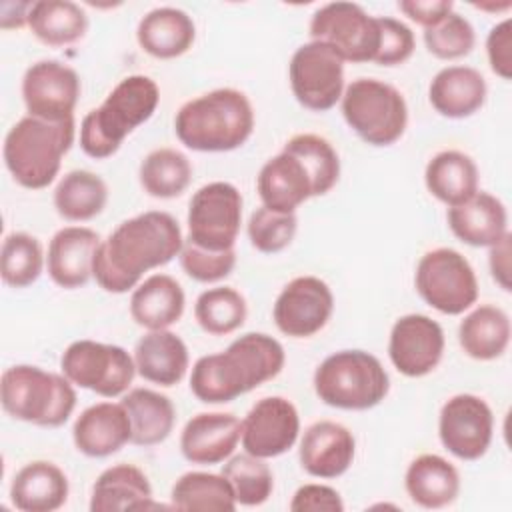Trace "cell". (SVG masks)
Returning a JSON list of instances; mask_svg holds the SVG:
<instances>
[{
  "label": "cell",
  "mask_w": 512,
  "mask_h": 512,
  "mask_svg": "<svg viewBox=\"0 0 512 512\" xmlns=\"http://www.w3.org/2000/svg\"><path fill=\"white\" fill-rule=\"evenodd\" d=\"M254 130V110L244 92L216 88L180 106L174 118L178 140L196 152H230Z\"/></svg>",
  "instance_id": "cell-3"
},
{
  "label": "cell",
  "mask_w": 512,
  "mask_h": 512,
  "mask_svg": "<svg viewBox=\"0 0 512 512\" xmlns=\"http://www.w3.org/2000/svg\"><path fill=\"white\" fill-rule=\"evenodd\" d=\"M186 296L178 280L168 274H152L130 296V316L146 330H166L184 314Z\"/></svg>",
  "instance_id": "cell-28"
},
{
  "label": "cell",
  "mask_w": 512,
  "mask_h": 512,
  "mask_svg": "<svg viewBox=\"0 0 512 512\" xmlns=\"http://www.w3.org/2000/svg\"><path fill=\"white\" fill-rule=\"evenodd\" d=\"M100 242V234L86 226L58 230L50 240L46 258L52 282L66 290L84 286L92 278V264Z\"/></svg>",
  "instance_id": "cell-21"
},
{
  "label": "cell",
  "mask_w": 512,
  "mask_h": 512,
  "mask_svg": "<svg viewBox=\"0 0 512 512\" xmlns=\"http://www.w3.org/2000/svg\"><path fill=\"white\" fill-rule=\"evenodd\" d=\"M458 342L474 360L500 358L510 344V318L492 304L474 308L458 326Z\"/></svg>",
  "instance_id": "cell-34"
},
{
  "label": "cell",
  "mask_w": 512,
  "mask_h": 512,
  "mask_svg": "<svg viewBox=\"0 0 512 512\" xmlns=\"http://www.w3.org/2000/svg\"><path fill=\"white\" fill-rule=\"evenodd\" d=\"M444 354V330L426 314L400 316L388 340V356L394 368L408 376L420 378L430 374Z\"/></svg>",
  "instance_id": "cell-18"
},
{
  "label": "cell",
  "mask_w": 512,
  "mask_h": 512,
  "mask_svg": "<svg viewBox=\"0 0 512 512\" xmlns=\"http://www.w3.org/2000/svg\"><path fill=\"white\" fill-rule=\"evenodd\" d=\"M180 266L182 270L196 282H218L226 278L234 266H236V252L232 250H222V252H212L204 250L188 240H184L182 250H180Z\"/></svg>",
  "instance_id": "cell-45"
},
{
  "label": "cell",
  "mask_w": 512,
  "mask_h": 512,
  "mask_svg": "<svg viewBox=\"0 0 512 512\" xmlns=\"http://www.w3.org/2000/svg\"><path fill=\"white\" fill-rule=\"evenodd\" d=\"M288 78L298 104L312 112H326L342 100L344 60L328 44L312 40L292 54Z\"/></svg>",
  "instance_id": "cell-13"
},
{
  "label": "cell",
  "mask_w": 512,
  "mask_h": 512,
  "mask_svg": "<svg viewBox=\"0 0 512 512\" xmlns=\"http://www.w3.org/2000/svg\"><path fill=\"white\" fill-rule=\"evenodd\" d=\"M282 150L294 154L302 162L312 180L314 196H324L336 186L340 178V158L326 138L318 134H296Z\"/></svg>",
  "instance_id": "cell-40"
},
{
  "label": "cell",
  "mask_w": 512,
  "mask_h": 512,
  "mask_svg": "<svg viewBox=\"0 0 512 512\" xmlns=\"http://www.w3.org/2000/svg\"><path fill=\"white\" fill-rule=\"evenodd\" d=\"M416 290L434 310L458 316L478 300V280L470 262L452 248L426 252L416 266Z\"/></svg>",
  "instance_id": "cell-9"
},
{
  "label": "cell",
  "mask_w": 512,
  "mask_h": 512,
  "mask_svg": "<svg viewBox=\"0 0 512 512\" xmlns=\"http://www.w3.org/2000/svg\"><path fill=\"white\" fill-rule=\"evenodd\" d=\"M62 374L76 386L104 398L122 396L134 380V358L116 344L96 340L72 342L60 358Z\"/></svg>",
  "instance_id": "cell-10"
},
{
  "label": "cell",
  "mask_w": 512,
  "mask_h": 512,
  "mask_svg": "<svg viewBox=\"0 0 512 512\" xmlns=\"http://www.w3.org/2000/svg\"><path fill=\"white\" fill-rule=\"evenodd\" d=\"M74 118L48 122L26 114L4 138V164L12 178L28 188L42 190L58 176L64 154L74 142Z\"/></svg>",
  "instance_id": "cell-5"
},
{
  "label": "cell",
  "mask_w": 512,
  "mask_h": 512,
  "mask_svg": "<svg viewBox=\"0 0 512 512\" xmlns=\"http://www.w3.org/2000/svg\"><path fill=\"white\" fill-rule=\"evenodd\" d=\"M310 36L328 44L344 62H374L380 44L378 18L354 2L320 6L310 20Z\"/></svg>",
  "instance_id": "cell-12"
},
{
  "label": "cell",
  "mask_w": 512,
  "mask_h": 512,
  "mask_svg": "<svg viewBox=\"0 0 512 512\" xmlns=\"http://www.w3.org/2000/svg\"><path fill=\"white\" fill-rule=\"evenodd\" d=\"M172 508L176 510H202V512H234L236 498L230 482L222 474L186 472L170 492Z\"/></svg>",
  "instance_id": "cell-37"
},
{
  "label": "cell",
  "mask_w": 512,
  "mask_h": 512,
  "mask_svg": "<svg viewBox=\"0 0 512 512\" xmlns=\"http://www.w3.org/2000/svg\"><path fill=\"white\" fill-rule=\"evenodd\" d=\"M342 116L370 146H390L402 138L408 106L400 90L376 78H356L344 88Z\"/></svg>",
  "instance_id": "cell-8"
},
{
  "label": "cell",
  "mask_w": 512,
  "mask_h": 512,
  "mask_svg": "<svg viewBox=\"0 0 512 512\" xmlns=\"http://www.w3.org/2000/svg\"><path fill=\"white\" fill-rule=\"evenodd\" d=\"M196 38L194 20L180 8L162 6L150 10L136 28L140 48L160 60L186 54Z\"/></svg>",
  "instance_id": "cell-27"
},
{
  "label": "cell",
  "mask_w": 512,
  "mask_h": 512,
  "mask_svg": "<svg viewBox=\"0 0 512 512\" xmlns=\"http://www.w3.org/2000/svg\"><path fill=\"white\" fill-rule=\"evenodd\" d=\"M510 232L498 240L494 246H490V256H488V264H490V272L494 282L500 284L502 290H510Z\"/></svg>",
  "instance_id": "cell-50"
},
{
  "label": "cell",
  "mask_w": 512,
  "mask_h": 512,
  "mask_svg": "<svg viewBox=\"0 0 512 512\" xmlns=\"http://www.w3.org/2000/svg\"><path fill=\"white\" fill-rule=\"evenodd\" d=\"M158 102L160 90L152 78L132 74L120 80L106 100L82 118L80 148L96 160L116 154L124 138L152 118Z\"/></svg>",
  "instance_id": "cell-4"
},
{
  "label": "cell",
  "mask_w": 512,
  "mask_h": 512,
  "mask_svg": "<svg viewBox=\"0 0 512 512\" xmlns=\"http://www.w3.org/2000/svg\"><path fill=\"white\" fill-rule=\"evenodd\" d=\"M296 228V214L276 212L266 206H260L250 214L248 238L258 252L276 254L294 240Z\"/></svg>",
  "instance_id": "cell-44"
},
{
  "label": "cell",
  "mask_w": 512,
  "mask_h": 512,
  "mask_svg": "<svg viewBox=\"0 0 512 512\" xmlns=\"http://www.w3.org/2000/svg\"><path fill=\"white\" fill-rule=\"evenodd\" d=\"M334 310V296L328 284L316 276L290 280L274 302V324L290 338H310L320 332Z\"/></svg>",
  "instance_id": "cell-15"
},
{
  "label": "cell",
  "mask_w": 512,
  "mask_h": 512,
  "mask_svg": "<svg viewBox=\"0 0 512 512\" xmlns=\"http://www.w3.org/2000/svg\"><path fill=\"white\" fill-rule=\"evenodd\" d=\"M400 12H404L412 22L430 28L454 12L450 0H402L398 2Z\"/></svg>",
  "instance_id": "cell-49"
},
{
  "label": "cell",
  "mask_w": 512,
  "mask_h": 512,
  "mask_svg": "<svg viewBox=\"0 0 512 512\" xmlns=\"http://www.w3.org/2000/svg\"><path fill=\"white\" fill-rule=\"evenodd\" d=\"M292 512H342L344 502L340 494L324 484L300 486L290 502Z\"/></svg>",
  "instance_id": "cell-48"
},
{
  "label": "cell",
  "mask_w": 512,
  "mask_h": 512,
  "mask_svg": "<svg viewBox=\"0 0 512 512\" xmlns=\"http://www.w3.org/2000/svg\"><path fill=\"white\" fill-rule=\"evenodd\" d=\"M0 402L8 416L42 428L62 426L76 406V390L66 376L18 364L4 370Z\"/></svg>",
  "instance_id": "cell-6"
},
{
  "label": "cell",
  "mask_w": 512,
  "mask_h": 512,
  "mask_svg": "<svg viewBox=\"0 0 512 512\" xmlns=\"http://www.w3.org/2000/svg\"><path fill=\"white\" fill-rule=\"evenodd\" d=\"M222 476L230 482L236 504L242 506H260L274 490V476L264 458L248 452L232 456L224 464Z\"/></svg>",
  "instance_id": "cell-41"
},
{
  "label": "cell",
  "mask_w": 512,
  "mask_h": 512,
  "mask_svg": "<svg viewBox=\"0 0 512 512\" xmlns=\"http://www.w3.org/2000/svg\"><path fill=\"white\" fill-rule=\"evenodd\" d=\"M486 54L488 64L494 74L502 80L512 78V22L504 18L496 26L490 28L486 38Z\"/></svg>",
  "instance_id": "cell-47"
},
{
  "label": "cell",
  "mask_w": 512,
  "mask_h": 512,
  "mask_svg": "<svg viewBox=\"0 0 512 512\" xmlns=\"http://www.w3.org/2000/svg\"><path fill=\"white\" fill-rule=\"evenodd\" d=\"M180 224L168 212L150 210L120 222L100 242L92 276L112 294H124L138 286L144 272L168 264L182 250Z\"/></svg>",
  "instance_id": "cell-1"
},
{
  "label": "cell",
  "mask_w": 512,
  "mask_h": 512,
  "mask_svg": "<svg viewBox=\"0 0 512 512\" xmlns=\"http://www.w3.org/2000/svg\"><path fill=\"white\" fill-rule=\"evenodd\" d=\"M424 182L436 200L452 208L478 192V166L460 150H442L426 164Z\"/></svg>",
  "instance_id": "cell-32"
},
{
  "label": "cell",
  "mask_w": 512,
  "mask_h": 512,
  "mask_svg": "<svg viewBox=\"0 0 512 512\" xmlns=\"http://www.w3.org/2000/svg\"><path fill=\"white\" fill-rule=\"evenodd\" d=\"M424 44L432 56L440 60H456L472 52L476 32L464 16L450 12L438 24L424 28Z\"/></svg>",
  "instance_id": "cell-43"
},
{
  "label": "cell",
  "mask_w": 512,
  "mask_h": 512,
  "mask_svg": "<svg viewBox=\"0 0 512 512\" xmlns=\"http://www.w3.org/2000/svg\"><path fill=\"white\" fill-rule=\"evenodd\" d=\"M476 8H480V10H508L512 4L510 2H504V4H474Z\"/></svg>",
  "instance_id": "cell-51"
},
{
  "label": "cell",
  "mask_w": 512,
  "mask_h": 512,
  "mask_svg": "<svg viewBox=\"0 0 512 512\" xmlns=\"http://www.w3.org/2000/svg\"><path fill=\"white\" fill-rule=\"evenodd\" d=\"M140 184L154 198H176L192 180L190 160L174 148L152 150L140 164Z\"/></svg>",
  "instance_id": "cell-38"
},
{
  "label": "cell",
  "mask_w": 512,
  "mask_h": 512,
  "mask_svg": "<svg viewBox=\"0 0 512 512\" xmlns=\"http://www.w3.org/2000/svg\"><path fill=\"white\" fill-rule=\"evenodd\" d=\"M378 30H380V44L374 56V62L380 66H398L406 62L416 46L412 30L388 16H378Z\"/></svg>",
  "instance_id": "cell-46"
},
{
  "label": "cell",
  "mask_w": 512,
  "mask_h": 512,
  "mask_svg": "<svg viewBox=\"0 0 512 512\" xmlns=\"http://www.w3.org/2000/svg\"><path fill=\"white\" fill-rule=\"evenodd\" d=\"M390 390V378L380 360L364 350H340L324 358L314 372L316 396L340 410L378 406Z\"/></svg>",
  "instance_id": "cell-7"
},
{
  "label": "cell",
  "mask_w": 512,
  "mask_h": 512,
  "mask_svg": "<svg viewBox=\"0 0 512 512\" xmlns=\"http://www.w3.org/2000/svg\"><path fill=\"white\" fill-rule=\"evenodd\" d=\"M242 434V422L230 412H200L192 416L182 434V456L200 466L220 464L232 456Z\"/></svg>",
  "instance_id": "cell-19"
},
{
  "label": "cell",
  "mask_w": 512,
  "mask_h": 512,
  "mask_svg": "<svg viewBox=\"0 0 512 512\" xmlns=\"http://www.w3.org/2000/svg\"><path fill=\"white\" fill-rule=\"evenodd\" d=\"M452 234L468 246L490 248L508 234V214L502 200L478 190L466 202L448 208Z\"/></svg>",
  "instance_id": "cell-24"
},
{
  "label": "cell",
  "mask_w": 512,
  "mask_h": 512,
  "mask_svg": "<svg viewBox=\"0 0 512 512\" xmlns=\"http://www.w3.org/2000/svg\"><path fill=\"white\" fill-rule=\"evenodd\" d=\"M494 416L484 398L456 394L440 410L438 436L442 446L460 460L482 458L492 442Z\"/></svg>",
  "instance_id": "cell-14"
},
{
  "label": "cell",
  "mask_w": 512,
  "mask_h": 512,
  "mask_svg": "<svg viewBox=\"0 0 512 512\" xmlns=\"http://www.w3.org/2000/svg\"><path fill=\"white\" fill-rule=\"evenodd\" d=\"M68 490V478L56 464L34 460L16 472L10 500L22 512H52L64 506Z\"/></svg>",
  "instance_id": "cell-29"
},
{
  "label": "cell",
  "mask_w": 512,
  "mask_h": 512,
  "mask_svg": "<svg viewBox=\"0 0 512 512\" xmlns=\"http://www.w3.org/2000/svg\"><path fill=\"white\" fill-rule=\"evenodd\" d=\"M256 188L262 206L286 214H294L300 204L314 198L312 180L306 168L294 154L286 150L270 158L260 168Z\"/></svg>",
  "instance_id": "cell-23"
},
{
  "label": "cell",
  "mask_w": 512,
  "mask_h": 512,
  "mask_svg": "<svg viewBox=\"0 0 512 512\" xmlns=\"http://www.w3.org/2000/svg\"><path fill=\"white\" fill-rule=\"evenodd\" d=\"M132 426V444L156 446L174 430L176 410L168 396L150 388H134L122 398Z\"/></svg>",
  "instance_id": "cell-33"
},
{
  "label": "cell",
  "mask_w": 512,
  "mask_h": 512,
  "mask_svg": "<svg viewBox=\"0 0 512 512\" xmlns=\"http://www.w3.org/2000/svg\"><path fill=\"white\" fill-rule=\"evenodd\" d=\"M246 314V300L232 286L208 288L194 304V318L198 326L212 336H226L238 330L244 324Z\"/></svg>",
  "instance_id": "cell-39"
},
{
  "label": "cell",
  "mask_w": 512,
  "mask_h": 512,
  "mask_svg": "<svg viewBox=\"0 0 512 512\" xmlns=\"http://www.w3.org/2000/svg\"><path fill=\"white\" fill-rule=\"evenodd\" d=\"M44 266V254L38 238L28 232H12L2 242L0 274L4 284L26 288L38 280Z\"/></svg>",
  "instance_id": "cell-42"
},
{
  "label": "cell",
  "mask_w": 512,
  "mask_h": 512,
  "mask_svg": "<svg viewBox=\"0 0 512 512\" xmlns=\"http://www.w3.org/2000/svg\"><path fill=\"white\" fill-rule=\"evenodd\" d=\"M78 452L90 458H106L132 440V426L122 402H98L82 410L72 426Z\"/></svg>",
  "instance_id": "cell-22"
},
{
  "label": "cell",
  "mask_w": 512,
  "mask_h": 512,
  "mask_svg": "<svg viewBox=\"0 0 512 512\" xmlns=\"http://www.w3.org/2000/svg\"><path fill=\"white\" fill-rule=\"evenodd\" d=\"M356 452V442L352 432L332 420H320L306 428L300 440V464L316 478H338L342 476Z\"/></svg>",
  "instance_id": "cell-20"
},
{
  "label": "cell",
  "mask_w": 512,
  "mask_h": 512,
  "mask_svg": "<svg viewBox=\"0 0 512 512\" xmlns=\"http://www.w3.org/2000/svg\"><path fill=\"white\" fill-rule=\"evenodd\" d=\"M404 486L414 504L430 510L444 508L452 504L460 492V474L446 458L422 454L410 462Z\"/></svg>",
  "instance_id": "cell-31"
},
{
  "label": "cell",
  "mask_w": 512,
  "mask_h": 512,
  "mask_svg": "<svg viewBox=\"0 0 512 512\" xmlns=\"http://www.w3.org/2000/svg\"><path fill=\"white\" fill-rule=\"evenodd\" d=\"M28 28L48 46H66L86 34L88 16L70 0H38L28 12Z\"/></svg>",
  "instance_id": "cell-35"
},
{
  "label": "cell",
  "mask_w": 512,
  "mask_h": 512,
  "mask_svg": "<svg viewBox=\"0 0 512 512\" xmlns=\"http://www.w3.org/2000/svg\"><path fill=\"white\" fill-rule=\"evenodd\" d=\"M300 434L296 406L284 396L258 400L242 420V448L258 458H276L288 452Z\"/></svg>",
  "instance_id": "cell-17"
},
{
  "label": "cell",
  "mask_w": 512,
  "mask_h": 512,
  "mask_svg": "<svg viewBox=\"0 0 512 512\" xmlns=\"http://www.w3.org/2000/svg\"><path fill=\"white\" fill-rule=\"evenodd\" d=\"M486 80L470 66H446L430 82L432 108L446 118H468L486 102Z\"/></svg>",
  "instance_id": "cell-26"
},
{
  "label": "cell",
  "mask_w": 512,
  "mask_h": 512,
  "mask_svg": "<svg viewBox=\"0 0 512 512\" xmlns=\"http://www.w3.org/2000/svg\"><path fill=\"white\" fill-rule=\"evenodd\" d=\"M242 224V196L230 182H210L194 192L188 206V242L212 250H232Z\"/></svg>",
  "instance_id": "cell-11"
},
{
  "label": "cell",
  "mask_w": 512,
  "mask_h": 512,
  "mask_svg": "<svg viewBox=\"0 0 512 512\" xmlns=\"http://www.w3.org/2000/svg\"><path fill=\"white\" fill-rule=\"evenodd\" d=\"M106 202L108 186L90 170H70L54 190V208L70 222L92 220L104 210Z\"/></svg>",
  "instance_id": "cell-36"
},
{
  "label": "cell",
  "mask_w": 512,
  "mask_h": 512,
  "mask_svg": "<svg viewBox=\"0 0 512 512\" xmlns=\"http://www.w3.org/2000/svg\"><path fill=\"white\" fill-rule=\"evenodd\" d=\"M286 362L282 344L264 334L248 332L224 352L196 360L190 390L204 404H226L276 378Z\"/></svg>",
  "instance_id": "cell-2"
},
{
  "label": "cell",
  "mask_w": 512,
  "mask_h": 512,
  "mask_svg": "<svg viewBox=\"0 0 512 512\" xmlns=\"http://www.w3.org/2000/svg\"><path fill=\"white\" fill-rule=\"evenodd\" d=\"M188 348L184 340L166 330H148L134 346L136 372L158 386H176L188 370Z\"/></svg>",
  "instance_id": "cell-25"
},
{
  "label": "cell",
  "mask_w": 512,
  "mask_h": 512,
  "mask_svg": "<svg viewBox=\"0 0 512 512\" xmlns=\"http://www.w3.org/2000/svg\"><path fill=\"white\" fill-rule=\"evenodd\" d=\"M80 96L76 70L58 60L34 62L22 78V98L30 116L64 122L74 118Z\"/></svg>",
  "instance_id": "cell-16"
},
{
  "label": "cell",
  "mask_w": 512,
  "mask_h": 512,
  "mask_svg": "<svg viewBox=\"0 0 512 512\" xmlns=\"http://www.w3.org/2000/svg\"><path fill=\"white\" fill-rule=\"evenodd\" d=\"M156 506L152 502V486L148 476L132 464H116L106 468L92 486V512L118 510H146Z\"/></svg>",
  "instance_id": "cell-30"
}]
</instances>
